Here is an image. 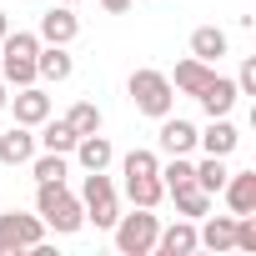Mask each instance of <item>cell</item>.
<instances>
[{"mask_svg":"<svg viewBox=\"0 0 256 256\" xmlns=\"http://www.w3.org/2000/svg\"><path fill=\"white\" fill-rule=\"evenodd\" d=\"M36 216L56 236H76L86 226V206H80V196L66 181H36Z\"/></svg>","mask_w":256,"mask_h":256,"instance_id":"1","label":"cell"},{"mask_svg":"<svg viewBox=\"0 0 256 256\" xmlns=\"http://www.w3.org/2000/svg\"><path fill=\"white\" fill-rule=\"evenodd\" d=\"M126 90H131V106H136L141 116H151V120L171 116V106H176V86H171V76H166V70H151V66L131 70Z\"/></svg>","mask_w":256,"mask_h":256,"instance_id":"2","label":"cell"},{"mask_svg":"<svg viewBox=\"0 0 256 256\" xmlns=\"http://www.w3.org/2000/svg\"><path fill=\"white\" fill-rule=\"evenodd\" d=\"M156 231H161V216H151V206H136L131 216H116V226H110L120 256H151L156 251Z\"/></svg>","mask_w":256,"mask_h":256,"instance_id":"3","label":"cell"},{"mask_svg":"<svg viewBox=\"0 0 256 256\" xmlns=\"http://www.w3.org/2000/svg\"><path fill=\"white\" fill-rule=\"evenodd\" d=\"M80 206H86V221L96 231H110L116 216H120V196H116V181L106 171H86V186H80Z\"/></svg>","mask_w":256,"mask_h":256,"instance_id":"4","label":"cell"},{"mask_svg":"<svg viewBox=\"0 0 256 256\" xmlns=\"http://www.w3.org/2000/svg\"><path fill=\"white\" fill-rule=\"evenodd\" d=\"M46 241V221L30 211H0V256H20Z\"/></svg>","mask_w":256,"mask_h":256,"instance_id":"5","label":"cell"},{"mask_svg":"<svg viewBox=\"0 0 256 256\" xmlns=\"http://www.w3.org/2000/svg\"><path fill=\"white\" fill-rule=\"evenodd\" d=\"M40 46H70L76 36H80V20H76V10L70 6H50L46 16H40Z\"/></svg>","mask_w":256,"mask_h":256,"instance_id":"6","label":"cell"},{"mask_svg":"<svg viewBox=\"0 0 256 256\" xmlns=\"http://www.w3.org/2000/svg\"><path fill=\"white\" fill-rule=\"evenodd\" d=\"M196 146H201L206 156H231V151L241 146V131L231 126V116H211L206 131H196Z\"/></svg>","mask_w":256,"mask_h":256,"instance_id":"7","label":"cell"},{"mask_svg":"<svg viewBox=\"0 0 256 256\" xmlns=\"http://www.w3.org/2000/svg\"><path fill=\"white\" fill-rule=\"evenodd\" d=\"M36 156V126H10L6 136H0V166H26Z\"/></svg>","mask_w":256,"mask_h":256,"instance_id":"8","label":"cell"},{"mask_svg":"<svg viewBox=\"0 0 256 256\" xmlns=\"http://www.w3.org/2000/svg\"><path fill=\"white\" fill-rule=\"evenodd\" d=\"M6 106L16 110V120H20V126H40V120L50 116V96H46L40 86H20Z\"/></svg>","mask_w":256,"mask_h":256,"instance_id":"9","label":"cell"},{"mask_svg":"<svg viewBox=\"0 0 256 256\" xmlns=\"http://www.w3.org/2000/svg\"><path fill=\"white\" fill-rule=\"evenodd\" d=\"M156 251H161V256H191V251H196V221L176 216L171 226H161V231H156Z\"/></svg>","mask_w":256,"mask_h":256,"instance_id":"10","label":"cell"},{"mask_svg":"<svg viewBox=\"0 0 256 256\" xmlns=\"http://www.w3.org/2000/svg\"><path fill=\"white\" fill-rule=\"evenodd\" d=\"M161 151L166 156H191L196 151V126L191 120H181V116H161Z\"/></svg>","mask_w":256,"mask_h":256,"instance_id":"11","label":"cell"},{"mask_svg":"<svg viewBox=\"0 0 256 256\" xmlns=\"http://www.w3.org/2000/svg\"><path fill=\"white\" fill-rule=\"evenodd\" d=\"M70 70H76V60H70L66 46H40V50H36V80L60 86V80H70Z\"/></svg>","mask_w":256,"mask_h":256,"instance_id":"12","label":"cell"},{"mask_svg":"<svg viewBox=\"0 0 256 256\" xmlns=\"http://www.w3.org/2000/svg\"><path fill=\"white\" fill-rule=\"evenodd\" d=\"M221 196H226L231 216L256 211V171H231V176H226V186H221Z\"/></svg>","mask_w":256,"mask_h":256,"instance_id":"13","label":"cell"},{"mask_svg":"<svg viewBox=\"0 0 256 256\" xmlns=\"http://www.w3.org/2000/svg\"><path fill=\"white\" fill-rule=\"evenodd\" d=\"M196 100H201V110H206V116H231V106L241 100V90H236V80L211 76V80H206V90H201Z\"/></svg>","mask_w":256,"mask_h":256,"instance_id":"14","label":"cell"},{"mask_svg":"<svg viewBox=\"0 0 256 256\" xmlns=\"http://www.w3.org/2000/svg\"><path fill=\"white\" fill-rule=\"evenodd\" d=\"M76 161H80V171H106L110 161H116V146L100 136V131H90V136H80L76 141V151H70Z\"/></svg>","mask_w":256,"mask_h":256,"instance_id":"15","label":"cell"},{"mask_svg":"<svg viewBox=\"0 0 256 256\" xmlns=\"http://www.w3.org/2000/svg\"><path fill=\"white\" fill-rule=\"evenodd\" d=\"M211 76H216V66H206V60H196V56H186V60L176 66V76H171V86H176L181 96H191V100H196V96L206 90V80H211Z\"/></svg>","mask_w":256,"mask_h":256,"instance_id":"16","label":"cell"},{"mask_svg":"<svg viewBox=\"0 0 256 256\" xmlns=\"http://www.w3.org/2000/svg\"><path fill=\"white\" fill-rule=\"evenodd\" d=\"M36 131H40V136H36V151H60V156H70V151H76V141H80L70 126H66V116H60V120H50V116H46Z\"/></svg>","mask_w":256,"mask_h":256,"instance_id":"17","label":"cell"},{"mask_svg":"<svg viewBox=\"0 0 256 256\" xmlns=\"http://www.w3.org/2000/svg\"><path fill=\"white\" fill-rule=\"evenodd\" d=\"M226 46H231V40H226L221 26H196V30H191V56L206 60V66H216V60L226 56Z\"/></svg>","mask_w":256,"mask_h":256,"instance_id":"18","label":"cell"},{"mask_svg":"<svg viewBox=\"0 0 256 256\" xmlns=\"http://www.w3.org/2000/svg\"><path fill=\"white\" fill-rule=\"evenodd\" d=\"M171 201H176V216H186V221H201L206 211H211V191H201L196 181L191 186H176V191H166Z\"/></svg>","mask_w":256,"mask_h":256,"instance_id":"19","label":"cell"},{"mask_svg":"<svg viewBox=\"0 0 256 256\" xmlns=\"http://www.w3.org/2000/svg\"><path fill=\"white\" fill-rule=\"evenodd\" d=\"M231 236H236V216H211L206 226H196V246L206 251H231Z\"/></svg>","mask_w":256,"mask_h":256,"instance_id":"20","label":"cell"},{"mask_svg":"<svg viewBox=\"0 0 256 256\" xmlns=\"http://www.w3.org/2000/svg\"><path fill=\"white\" fill-rule=\"evenodd\" d=\"M126 196H131V206H161L166 201V186H161V176H126Z\"/></svg>","mask_w":256,"mask_h":256,"instance_id":"21","label":"cell"},{"mask_svg":"<svg viewBox=\"0 0 256 256\" xmlns=\"http://www.w3.org/2000/svg\"><path fill=\"white\" fill-rule=\"evenodd\" d=\"M26 166H30L36 181H66V176H70V161H66L60 151H40V156H30Z\"/></svg>","mask_w":256,"mask_h":256,"instance_id":"22","label":"cell"},{"mask_svg":"<svg viewBox=\"0 0 256 256\" xmlns=\"http://www.w3.org/2000/svg\"><path fill=\"white\" fill-rule=\"evenodd\" d=\"M100 120H106V116H100V106H96V100H76V106L66 110V126H70L76 136H90V131H100Z\"/></svg>","mask_w":256,"mask_h":256,"instance_id":"23","label":"cell"},{"mask_svg":"<svg viewBox=\"0 0 256 256\" xmlns=\"http://www.w3.org/2000/svg\"><path fill=\"white\" fill-rule=\"evenodd\" d=\"M0 80L6 86H36V60H26V56H0Z\"/></svg>","mask_w":256,"mask_h":256,"instance_id":"24","label":"cell"},{"mask_svg":"<svg viewBox=\"0 0 256 256\" xmlns=\"http://www.w3.org/2000/svg\"><path fill=\"white\" fill-rule=\"evenodd\" d=\"M226 176H231V171H226V156H206V161L196 166V186H201V191H211V196H221Z\"/></svg>","mask_w":256,"mask_h":256,"instance_id":"25","label":"cell"},{"mask_svg":"<svg viewBox=\"0 0 256 256\" xmlns=\"http://www.w3.org/2000/svg\"><path fill=\"white\" fill-rule=\"evenodd\" d=\"M36 50H40V36H36V30H6V40H0V56H26V60H36Z\"/></svg>","mask_w":256,"mask_h":256,"instance_id":"26","label":"cell"},{"mask_svg":"<svg viewBox=\"0 0 256 256\" xmlns=\"http://www.w3.org/2000/svg\"><path fill=\"white\" fill-rule=\"evenodd\" d=\"M196 181V161H186V156H171L166 166H161V186L166 191H176V186H191Z\"/></svg>","mask_w":256,"mask_h":256,"instance_id":"27","label":"cell"},{"mask_svg":"<svg viewBox=\"0 0 256 256\" xmlns=\"http://www.w3.org/2000/svg\"><path fill=\"white\" fill-rule=\"evenodd\" d=\"M120 176H161V156L156 151H131L120 161Z\"/></svg>","mask_w":256,"mask_h":256,"instance_id":"28","label":"cell"},{"mask_svg":"<svg viewBox=\"0 0 256 256\" xmlns=\"http://www.w3.org/2000/svg\"><path fill=\"white\" fill-rule=\"evenodd\" d=\"M231 251H256V216H236V236H231Z\"/></svg>","mask_w":256,"mask_h":256,"instance_id":"29","label":"cell"},{"mask_svg":"<svg viewBox=\"0 0 256 256\" xmlns=\"http://www.w3.org/2000/svg\"><path fill=\"white\" fill-rule=\"evenodd\" d=\"M236 90H241V96H256V60H251V56H246L241 70H236Z\"/></svg>","mask_w":256,"mask_h":256,"instance_id":"30","label":"cell"},{"mask_svg":"<svg viewBox=\"0 0 256 256\" xmlns=\"http://www.w3.org/2000/svg\"><path fill=\"white\" fill-rule=\"evenodd\" d=\"M100 10H106V16H126V10H131V0H100Z\"/></svg>","mask_w":256,"mask_h":256,"instance_id":"31","label":"cell"},{"mask_svg":"<svg viewBox=\"0 0 256 256\" xmlns=\"http://www.w3.org/2000/svg\"><path fill=\"white\" fill-rule=\"evenodd\" d=\"M6 30H10V16H6V10H0V40H6Z\"/></svg>","mask_w":256,"mask_h":256,"instance_id":"32","label":"cell"},{"mask_svg":"<svg viewBox=\"0 0 256 256\" xmlns=\"http://www.w3.org/2000/svg\"><path fill=\"white\" fill-rule=\"evenodd\" d=\"M6 100H10V86H6V80H0V110H6Z\"/></svg>","mask_w":256,"mask_h":256,"instance_id":"33","label":"cell"},{"mask_svg":"<svg viewBox=\"0 0 256 256\" xmlns=\"http://www.w3.org/2000/svg\"><path fill=\"white\" fill-rule=\"evenodd\" d=\"M60 6H76V0H60Z\"/></svg>","mask_w":256,"mask_h":256,"instance_id":"34","label":"cell"}]
</instances>
